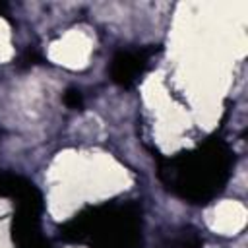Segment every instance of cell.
<instances>
[{
	"label": "cell",
	"mask_w": 248,
	"mask_h": 248,
	"mask_svg": "<svg viewBox=\"0 0 248 248\" xmlns=\"http://www.w3.org/2000/svg\"><path fill=\"white\" fill-rule=\"evenodd\" d=\"M93 52V37L85 29H70L48 45V58L68 70H81L89 64Z\"/></svg>",
	"instance_id": "1"
},
{
	"label": "cell",
	"mask_w": 248,
	"mask_h": 248,
	"mask_svg": "<svg viewBox=\"0 0 248 248\" xmlns=\"http://www.w3.org/2000/svg\"><path fill=\"white\" fill-rule=\"evenodd\" d=\"M246 215L248 213L244 203H240L238 200H223L205 213V221L213 232L232 236L244 229Z\"/></svg>",
	"instance_id": "2"
},
{
	"label": "cell",
	"mask_w": 248,
	"mask_h": 248,
	"mask_svg": "<svg viewBox=\"0 0 248 248\" xmlns=\"http://www.w3.org/2000/svg\"><path fill=\"white\" fill-rule=\"evenodd\" d=\"M14 56L12 46V29L4 17H0V62H8Z\"/></svg>",
	"instance_id": "3"
}]
</instances>
